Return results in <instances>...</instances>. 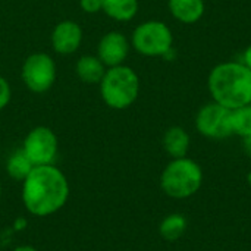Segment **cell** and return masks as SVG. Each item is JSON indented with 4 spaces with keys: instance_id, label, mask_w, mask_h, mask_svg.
I'll list each match as a JSON object with an SVG mask.
<instances>
[{
    "instance_id": "e0dca14e",
    "label": "cell",
    "mask_w": 251,
    "mask_h": 251,
    "mask_svg": "<svg viewBox=\"0 0 251 251\" xmlns=\"http://www.w3.org/2000/svg\"><path fill=\"white\" fill-rule=\"evenodd\" d=\"M229 119L232 134L240 135L241 138L251 135V104L231 110Z\"/></svg>"
},
{
    "instance_id": "3957f363",
    "label": "cell",
    "mask_w": 251,
    "mask_h": 251,
    "mask_svg": "<svg viewBox=\"0 0 251 251\" xmlns=\"http://www.w3.org/2000/svg\"><path fill=\"white\" fill-rule=\"evenodd\" d=\"M100 97L104 104L115 110L131 107L140 94V76L126 65L107 68L100 84Z\"/></svg>"
},
{
    "instance_id": "d6986e66",
    "label": "cell",
    "mask_w": 251,
    "mask_h": 251,
    "mask_svg": "<svg viewBox=\"0 0 251 251\" xmlns=\"http://www.w3.org/2000/svg\"><path fill=\"white\" fill-rule=\"evenodd\" d=\"M79 7L88 15L99 13L101 12V0H79Z\"/></svg>"
},
{
    "instance_id": "ffe728a7",
    "label": "cell",
    "mask_w": 251,
    "mask_h": 251,
    "mask_svg": "<svg viewBox=\"0 0 251 251\" xmlns=\"http://www.w3.org/2000/svg\"><path fill=\"white\" fill-rule=\"evenodd\" d=\"M243 63H244L247 68H250L251 69V44H249V46L246 47V50H244V53H243Z\"/></svg>"
},
{
    "instance_id": "8992f818",
    "label": "cell",
    "mask_w": 251,
    "mask_h": 251,
    "mask_svg": "<svg viewBox=\"0 0 251 251\" xmlns=\"http://www.w3.org/2000/svg\"><path fill=\"white\" fill-rule=\"evenodd\" d=\"M57 76V69L53 57L44 51H35L29 54L21 69V78L25 87L34 94L47 93Z\"/></svg>"
},
{
    "instance_id": "9a60e30c",
    "label": "cell",
    "mask_w": 251,
    "mask_h": 251,
    "mask_svg": "<svg viewBox=\"0 0 251 251\" xmlns=\"http://www.w3.org/2000/svg\"><path fill=\"white\" fill-rule=\"evenodd\" d=\"M32 169H34V165L22 149L15 150L6 160V172L10 178L16 181L22 182Z\"/></svg>"
},
{
    "instance_id": "ba28073f",
    "label": "cell",
    "mask_w": 251,
    "mask_h": 251,
    "mask_svg": "<svg viewBox=\"0 0 251 251\" xmlns=\"http://www.w3.org/2000/svg\"><path fill=\"white\" fill-rule=\"evenodd\" d=\"M231 110L221 106L216 101H210L200 107L196 115V128L197 131L212 140H224L232 135L231 129Z\"/></svg>"
},
{
    "instance_id": "7a4b0ae2",
    "label": "cell",
    "mask_w": 251,
    "mask_h": 251,
    "mask_svg": "<svg viewBox=\"0 0 251 251\" xmlns=\"http://www.w3.org/2000/svg\"><path fill=\"white\" fill-rule=\"evenodd\" d=\"M207 88L212 100L229 110L251 104V69L238 60L218 63L209 72Z\"/></svg>"
},
{
    "instance_id": "ac0fdd59",
    "label": "cell",
    "mask_w": 251,
    "mask_h": 251,
    "mask_svg": "<svg viewBox=\"0 0 251 251\" xmlns=\"http://www.w3.org/2000/svg\"><path fill=\"white\" fill-rule=\"evenodd\" d=\"M12 100V87L9 81L0 75V110H3Z\"/></svg>"
},
{
    "instance_id": "9c48e42d",
    "label": "cell",
    "mask_w": 251,
    "mask_h": 251,
    "mask_svg": "<svg viewBox=\"0 0 251 251\" xmlns=\"http://www.w3.org/2000/svg\"><path fill=\"white\" fill-rule=\"evenodd\" d=\"M131 49V41L121 31H109L101 35L97 44V57L106 68L124 65Z\"/></svg>"
},
{
    "instance_id": "277c9868",
    "label": "cell",
    "mask_w": 251,
    "mask_h": 251,
    "mask_svg": "<svg viewBox=\"0 0 251 251\" xmlns=\"http://www.w3.org/2000/svg\"><path fill=\"white\" fill-rule=\"evenodd\" d=\"M203 182V172L193 159L181 157L171 160L160 175V188L172 199H188L194 196Z\"/></svg>"
},
{
    "instance_id": "6da1fadb",
    "label": "cell",
    "mask_w": 251,
    "mask_h": 251,
    "mask_svg": "<svg viewBox=\"0 0 251 251\" xmlns=\"http://www.w3.org/2000/svg\"><path fill=\"white\" fill-rule=\"evenodd\" d=\"M69 194L68 178L54 165L34 166L22 181V203L26 212L37 218L57 213L66 204Z\"/></svg>"
},
{
    "instance_id": "5bb4252c",
    "label": "cell",
    "mask_w": 251,
    "mask_h": 251,
    "mask_svg": "<svg viewBox=\"0 0 251 251\" xmlns=\"http://www.w3.org/2000/svg\"><path fill=\"white\" fill-rule=\"evenodd\" d=\"M140 9L138 0H101V12L118 22L132 21Z\"/></svg>"
},
{
    "instance_id": "30bf717a",
    "label": "cell",
    "mask_w": 251,
    "mask_h": 251,
    "mask_svg": "<svg viewBox=\"0 0 251 251\" xmlns=\"http://www.w3.org/2000/svg\"><path fill=\"white\" fill-rule=\"evenodd\" d=\"M84 32L78 22L65 19L54 25L51 31V47L57 54H72L75 53L82 43Z\"/></svg>"
},
{
    "instance_id": "5b68a950",
    "label": "cell",
    "mask_w": 251,
    "mask_h": 251,
    "mask_svg": "<svg viewBox=\"0 0 251 251\" xmlns=\"http://www.w3.org/2000/svg\"><path fill=\"white\" fill-rule=\"evenodd\" d=\"M131 47L147 57H163L174 47V34L168 24L157 19L144 21L131 35Z\"/></svg>"
},
{
    "instance_id": "52a82bcc",
    "label": "cell",
    "mask_w": 251,
    "mask_h": 251,
    "mask_svg": "<svg viewBox=\"0 0 251 251\" xmlns=\"http://www.w3.org/2000/svg\"><path fill=\"white\" fill-rule=\"evenodd\" d=\"M21 149L34 166L54 165L59 151V140L53 129L38 125L26 134Z\"/></svg>"
},
{
    "instance_id": "44dd1931",
    "label": "cell",
    "mask_w": 251,
    "mask_h": 251,
    "mask_svg": "<svg viewBox=\"0 0 251 251\" xmlns=\"http://www.w3.org/2000/svg\"><path fill=\"white\" fill-rule=\"evenodd\" d=\"M13 226H15V229H16V231H22V229H25V228H26V221H25L24 218H18V219L15 221Z\"/></svg>"
},
{
    "instance_id": "cb8c5ba5",
    "label": "cell",
    "mask_w": 251,
    "mask_h": 251,
    "mask_svg": "<svg viewBox=\"0 0 251 251\" xmlns=\"http://www.w3.org/2000/svg\"><path fill=\"white\" fill-rule=\"evenodd\" d=\"M0 197H1V182H0Z\"/></svg>"
},
{
    "instance_id": "7c38bea8",
    "label": "cell",
    "mask_w": 251,
    "mask_h": 251,
    "mask_svg": "<svg viewBox=\"0 0 251 251\" xmlns=\"http://www.w3.org/2000/svg\"><path fill=\"white\" fill-rule=\"evenodd\" d=\"M104 63L97 57V54H84L81 56L75 63V74L84 84L93 85L100 84L104 72H106Z\"/></svg>"
},
{
    "instance_id": "2e32d148",
    "label": "cell",
    "mask_w": 251,
    "mask_h": 251,
    "mask_svg": "<svg viewBox=\"0 0 251 251\" xmlns=\"http://www.w3.org/2000/svg\"><path fill=\"white\" fill-rule=\"evenodd\" d=\"M187 229V219L181 213H172L166 216L159 226V232L162 238L166 241H176L179 240Z\"/></svg>"
},
{
    "instance_id": "7402d4cb",
    "label": "cell",
    "mask_w": 251,
    "mask_h": 251,
    "mask_svg": "<svg viewBox=\"0 0 251 251\" xmlns=\"http://www.w3.org/2000/svg\"><path fill=\"white\" fill-rule=\"evenodd\" d=\"M243 144H244V150H246V153H247V154L251 157V135L243 138Z\"/></svg>"
},
{
    "instance_id": "603a6c76",
    "label": "cell",
    "mask_w": 251,
    "mask_h": 251,
    "mask_svg": "<svg viewBox=\"0 0 251 251\" xmlns=\"http://www.w3.org/2000/svg\"><path fill=\"white\" fill-rule=\"evenodd\" d=\"M12 251H38L35 247H32V246H19V247H16V249H13Z\"/></svg>"
},
{
    "instance_id": "4fadbf2b",
    "label": "cell",
    "mask_w": 251,
    "mask_h": 251,
    "mask_svg": "<svg viewBox=\"0 0 251 251\" xmlns=\"http://www.w3.org/2000/svg\"><path fill=\"white\" fill-rule=\"evenodd\" d=\"M163 149L172 159L185 157L190 149V135L182 126H171L163 135Z\"/></svg>"
},
{
    "instance_id": "8fae6325",
    "label": "cell",
    "mask_w": 251,
    "mask_h": 251,
    "mask_svg": "<svg viewBox=\"0 0 251 251\" xmlns=\"http://www.w3.org/2000/svg\"><path fill=\"white\" fill-rule=\"evenodd\" d=\"M168 7L171 15L185 25L199 22L206 12L204 0H168Z\"/></svg>"
}]
</instances>
